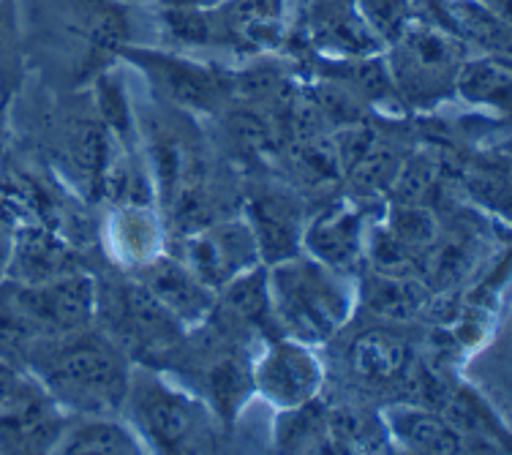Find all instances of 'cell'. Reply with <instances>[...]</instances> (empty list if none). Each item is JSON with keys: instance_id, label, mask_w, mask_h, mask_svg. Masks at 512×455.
I'll return each mask as SVG.
<instances>
[{"instance_id": "cell-25", "label": "cell", "mask_w": 512, "mask_h": 455, "mask_svg": "<svg viewBox=\"0 0 512 455\" xmlns=\"http://www.w3.org/2000/svg\"><path fill=\"white\" fill-rule=\"evenodd\" d=\"M357 6L384 47L423 11L420 0H357Z\"/></svg>"}, {"instance_id": "cell-3", "label": "cell", "mask_w": 512, "mask_h": 455, "mask_svg": "<svg viewBox=\"0 0 512 455\" xmlns=\"http://www.w3.org/2000/svg\"><path fill=\"white\" fill-rule=\"evenodd\" d=\"M267 289L278 336L316 349L330 347L357 311L355 276L327 268L308 254L270 265Z\"/></svg>"}, {"instance_id": "cell-26", "label": "cell", "mask_w": 512, "mask_h": 455, "mask_svg": "<svg viewBox=\"0 0 512 455\" xmlns=\"http://www.w3.org/2000/svg\"><path fill=\"white\" fill-rule=\"evenodd\" d=\"M30 382H33V376L25 368L14 366L9 360H0V412L14 404Z\"/></svg>"}, {"instance_id": "cell-12", "label": "cell", "mask_w": 512, "mask_h": 455, "mask_svg": "<svg viewBox=\"0 0 512 455\" xmlns=\"http://www.w3.org/2000/svg\"><path fill=\"white\" fill-rule=\"evenodd\" d=\"M243 218L254 232L262 265H276L303 254L308 213L295 186H256L243 191Z\"/></svg>"}, {"instance_id": "cell-14", "label": "cell", "mask_w": 512, "mask_h": 455, "mask_svg": "<svg viewBox=\"0 0 512 455\" xmlns=\"http://www.w3.org/2000/svg\"><path fill=\"white\" fill-rule=\"evenodd\" d=\"M131 273L186 333L207 322V317L213 314L216 289L207 287L205 281L169 248Z\"/></svg>"}, {"instance_id": "cell-4", "label": "cell", "mask_w": 512, "mask_h": 455, "mask_svg": "<svg viewBox=\"0 0 512 455\" xmlns=\"http://www.w3.org/2000/svg\"><path fill=\"white\" fill-rule=\"evenodd\" d=\"M469 50L442 22L420 11L382 50L404 112H434L455 99V80Z\"/></svg>"}, {"instance_id": "cell-27", "label": "cell", "mask_w": 512, "mask_h": 455, "mask_svg": "<svg viewBox=\"0 0 512 455\" xmlns=\"http://www.w3.org/2000/svg\"><path fill=\"white\" fill-rule=\"evenodd\" d=\"M11 238H14V229L0 218V281L6 278L9 270V257H11Z\"/></svg>"}, {"instance_id": "cell-9", "label": "cell", "mask_w": 512, "mask_h": 455, "mask_svg": "<svg viewBox=\"0 0 512 455\" xmlns=\"http://www.w3.org/2000/svg\"><path fill=\"white\" fill-rule=\"evenodd\" d=\"M327 363L319 349L295 338H267L254 357V396L273 412L308 404L325 393Z\"/></svg>"}, {"instance_id": "cell-2", "label": "cell", "mask_w": 512, "mask_h": 455, "mask_svg": "<svg viewBox=\"0 0 512 455\" xmlns=\"http://www.w3.org/2000/svg\"><path fill=\"white\" fill-rule=\"evenodd\" d=\"M120 417L148 453H221L227 426L202 398L158 366L134 363Z\"/></svg>"}, {"instance_id": "cell-17", "label": "cell", "mask_w": 512, "mask_h": 455, "mask_svg": "<svg viewBox=\"0 0 512 455\" xmlns=\"http://www.w3.org/2000/svg\"><path fill=\"white\" fill-rule=\"evenodd\" d=\"M88 268V254H82L66 238L44 224L14 227L11 257L6 278L17 284H44L52 278L69 276L74 270Z\"/></svg>"}, {"instance_id": "cell-23", "label": "cell", "mask_w": 512, "mask_h": 455, "mask_svg": "<svg viewBox=\"0 0 512 455\" xmlns=\"http://www.w3.org/2000/svg\"><path fill=\"white\" fill-rule=\"evenodd\" d=\"M44 341L11 292L9 281H0V360L25 368L33 347Z\"/></svg>"}, {"instance_id": "cell-6", "label": "cell", "mask_w": 512, "mask_h": 455, "mask_svg": "<svg viewBox=\"0 0 512 455\" xmlns=\"http://www.w3.org/2000/svg\"><path fill=\"white\" fill-rule=\"evenodd\" d=\"M96 276V327L134 363L156 366L178 347L186 330L169 317L131 270L115 268Z\"/></svg>"}, {"instance_id": "cell-19", "label": "cell", "mask_w": 512, "mask_h": 455, "mask_svg": "<svg viewBox=\"0 0 512 455\" xmlns=\"http://www.w3.org/2000/svg\"><path fill=\"white\" fill-rule=\"evenodd\" d=\"M357 276V303L376 319L406 325L431 303V287L420 276H390L363 268Z\"/></svg>"}, {"instance_id": "cell-15", "label": "cell", "mask_w": 512, "mask_h": 455, "mask_svg": "<svg viewBox=\"0 0 512 455\" xmlns=\"http://www.w3.org/2000/svg\"><path fill=\"white\" fill-rule=\"evenodd\" d=\"M382 417L395 453H488L477 439L463 434L450 417L431 406L387 404L382 406Z\"/></svg>"}, {"instance_id": "cell-16", "label": "cell", "mask_w": 512, "mask_h": 455, "mask_svg": "<svg viewBox=\"0 0 512 455\" xmlns=\"http://www.w3.org/2000/svg\"><path fill=\"white\" fill-rule=\"evenodd\" d=\"M99 243L115 268L137 270L167 251L169 235L156 205H112L99 224Z\"/></svg>"}, {"instance_id": "cell-28", "label": "cell", "mask_w": 512, "mask_h": 455, "mask_svg": "<svg viewBox=\"0 0 512 455\" xmlns=\"http://www.w3.org/2000/svg\"><path fill=\"white\" fill-rule=\"evenodd\" d=\"M9 104L11 99L0 88V161L6 156V137H9Z\"/></svg>"}, {"instance_id": "cell-20", "label": "cell", "mask_w": 512, "mask_h": 455, "mask_svg": "<svg viewBox=\"0 0 512 455\" xmlns=\"http://www.w3.org/2000/svg\"><path fill=\"white\" fill-rule=\"evenodd\" d=\"M327 436L333 453H395L382 406L360 398L327 404Z\"/></svg>"}, {"instance_id": "cell-21", "label": "cell", "mask_w": 512, "mask_h": 455, "mask_svg": "<svg viewBox=\"0 0 512 455\" xmlns=\"http://www.w3.org/2000/svg\"><path fill=\"white\" fill-rule=\"evenodd\" d=\"M52 453L137 455L148 450L120 415H71Z\"/></svg>"}, {"instance_id": "cell-29", "label": "cell", "mask_w": 512, "mask_h": 455, "mask_svg": "<svg viewBox=\"0 0 512 455\" xmlns=\"http://www.w3.org/2000/svg\"><path fill=\"white\" fill-rule=\"evenodd\" d=\"M480 3L491 6V9H496L499 14H504V17H510L512 14V0H480Z\"/></svg>"}, {"instance_id": "cell-30", "label": "cell", "mask_w": 512, "mask_h": 455, "mask_svg": "<svg viewBox=\"0 0 512 455\" xmlns=\"http://www.w3.org/2000/svg\"><path fill=\"white\" fill-rule=\"evenodd\" d=\"M186 3H202V6H210V3H218V0H186Z\"/></svg>"}, {"instance_id": "cell-1", "label": "cell", "mask_w": 512, "mask_h": 455, "mask_svg": "<svg viewBox=\"0 0 512 455\" xmlns=\"http://www.w3.org/2000/svg\"><path fill=\"white\" fill-rule=\"evenodd\" d=\"M134 360L93 325L39 341L25 360L52 401L69 415H120Z\"/></svg>"}, {"instance_id": "cell-31", "label": "cell", "mask_w": 512, "mask_h": 455, "mask_svg": "<svg viewBox=\"0 0 512 455\" xmlns=\"http://www.w3.org/2000/svg\"><path fill=\"white\" fill-rule=\"evenodd\" d=\"M428 3H431V0H420V6H423V9L428 6Z\"/></svg>"}, {"instance_id": "cell-24", "label": "cell", "mask_w": 512, "mask_h": 455, "mask_svg": "<svg viewBox=\"0 0 512 455\" xmlns=\"http://www.w3.org/2000/svg\"><path fill=\"white\" fill-rule=\"evenodd\" d=\"M25 80L20 0H0V88L14 99Z\"/></svg>"}, {"instance_id": "cell-11", "label": "cell", "mask_w": 512, "mask_h": 455, "mask_svg": "<svg viewBox=\"0 0 512 455\" xmlns=\"http://www.w3.org/2000/svg\"><path fill=\"white\" fill-rule=\"evenodd\" d=\"M9 281V278H6ZM11 292L41 338L69 336L96 325V276L93 270H74L44 284L9 281Z\"/></svg>"}, {"instance_id": "cell-18", "label": "cell", "mask_w": 512, "mask_h": 455, "mask_svg": "<svg viewBox=\"0 0 512 455\" xmlns=\"http://www.w3.org/2000/svg\"><path fill=\"white\" fill-rule=\"evenodd\" d=\"M423 11L442 22L469 50V55L510 60V17H504L491 6H485L480 0H431Z\"/></svg>"}, {"instance_id": "cell-8", "label": "cell", "mask_w": 512, "mask_h": 455, "mask_svg": "<svg viewBox=\"0 0 512 455\" xmlns=\"http://www.w3.org/2000/svg\"><path fill=\"white\" fill-rule=\"evenodd\" d=\"M289 58L355 60L382 55L384 44L365 22L357 0H300L286 22Z\"/></svg>"}, {"instance_id": "cell-22", "label": "cell", "mask_w": 512, "mask_h": 455, "mask_svg": "<svg viewBox=\"0 0 512 455\" xmlns=\"http://www.w3.org/2000/svg\"><path fill=\"white\" fill-rule=\"evenodd\" d=\"M510 60L491 58V55H469L463 60L458 80H455V99L466 101L472 109L485 112H510Z\"/></svg>"}, {"instance_id": "cell-5", "label": "cell", "mask_w": 512, "mask_h": 455, "mask_svg": "<svg viewBox=\"0 0 512 455\" xmlns=\"http://www.w3.org/2000/svg\"><path fill=\"white\" fill-rule=\"evenodd\" d=\"M44 142L47 167L85 202L101 205L104 175L123 145L101 120L90 90H71V99L52 109Z\"/></svg>"}, {"instance_id": "cell-13", "label": "cell", "mask_w": 512, "mask_h": 455, "mask_svg": "<svg viewBox=\"0 0 512 455\" xmlns=\"http://www.w3.org/2000/svg\"><path fill=\"white\" fill-rule=\"evenodd\" d=\"M365 240L368 224L363 205L349 199H330L314 216H308L303 229V254L338 273L357 276L365 265Z\"/></svg>"}, {"instance_id": "cell-10", "label": "cell", "mask_w": 512, "mask_h": 455, "mask_svg": "<svg viewBox=\"0 0 512 455\" xmlns=\"http://www.w3.org/2000/svg\"><path fill=\"white\" fill-rule=\"evenodd\" d=\"M167 248L216 292L240 273L262 265L254 232L243 216L216 218L188 235L169 240Z\"/></svg>"}, {"instance_id": "cell-7", "label": "cell", "mask_w": 512, "mask_h": 455, "mask_svg": "<svg viewBox=\"0 0 512 455\" xmlns=\"http://www.w3.org/2000/svg\"><path fill=\"white\" fill-rule=\"evenodd\" d=\"M118 63H128L137 71L156 99L197 118H216L232 96L229 69L207 63L197 55L167 50L158 44H126L120 50Z\"/></svg>"}]
</instances>
